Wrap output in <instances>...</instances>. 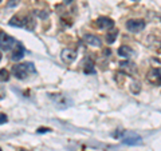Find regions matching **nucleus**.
<instances>
[{"instance_id":"nucleus-1","label":"nucleus","mask_w":161,"mask_h":151,"mask_svg":"<svg viewBox=\"0 0 161 151\" xmlns=\"http://www.w3.org/2000/svg\"><path fill=\"white\" fill-rule=\"evenodd\" d=\"M12 74L14 76L19 79V80H24L27 79L30 75L35 74V66L32 63H20V64H15L12 67Z\"/></svg>"},{"instance_id":"nucleus-2","label":"nucleus","mask_w":161,"mask_h":151,"mask_svg":"<svg viewBox=\"0 0 161 151\" xmlns=\"http://www.w3.org/2000/svg\"><path fill=\"white\" fill-rule=\"evenodd\" d=\"M121 140H122L124 144H128V146H138L142 143L141 135H138L134 131H124L122 135H121Z\"/></svg>"},{"instance_id":"nucleus-3","label":"nucleus","mask_w":161,"mask_h":151,"mask_svg":"<svg viewBox=\"0 0 161 151\" xmlns=\"http://www.w3.org/2000/svg\"><path fill=\"white\" fill-rule=\"evenodd\" d=\"M50 96H51L53 102L57 104V107H59L60 110H66L67 107H70V106L73 104L71 99L63 94H51Z\"/></svg>"},{"instance_id":"nucleus-4","label":"nucleus","mask_w":161,"mask_h":151,"mask_svg":"<svg viewBox=\"0 0 161 151\" xmlns=\"http://www.w3.org/2000/svg\"><path fill=\"white\" fill-rule=\"evenodd\" d=\"M16 46V39L9 36L6 32H0V49L3 51H9Z\"/></svg>"},{"instance_id":"nucleus-5","label":"nucleus","mask_w":161,"mask_h":151,"mask_svg":"<svg viewBox=\"0 0 161 151\" xmlns=\"http://www.w3.org/2000/svg\"><path fill=\"white\" fill-rule=\"evenodd\" d=\"M147 26L144 19H130L126 22V29L133 34H137V32H141L142 29Z\"/></svg>"},{"instance_id":"nucleus-6","label":"nucleus","mask_w":161,"mask_h":151,"mask_svg":"<svg viewBox=\"0 0 161 151\" xmlns=\"http://www.w3.org/2000/svg\"><path fill=\"white\" fill-rule=\"evenodd\" d=\"M95 24L99 29H112L114 27V20L108 16H101L95 20Z\"/></svg>"},{"instance_id":"nucleus-7","label":"nucleus","mask_w":161,"mask_h":151,"mask_svg":"<svg viewBox=\"0 0 161 151\" xmlns=\"http://www.w3.org/2000/svg\"><path fill=\"white\" fill-rule=\"evenodd\" d=\"M60 59L63 60L66 64H71L75 59H77V52L71 48H64L60 52Z\"/></svg>"},{"instance_id":"nucleus-8","label":"nucleus","mask_w":161,"mask_h":151,"mask_svg":"<svg viewBox=\"0 0 161 151\" xmlns=\"http://www.w3.org/2000/svg\"><path fill=\"white\" fill-rule=\"evenodd\" d=\"M160 75H161V71H160V68H152L150 71L148 72V80H149V83H152L153 86H160Z\"/></svg>"},{"instance_id":"nucleus-9","label":"nucleus","mask_w":161,"mask_h":151,"mask_svg":"<svg viewBox=\"0 0 161 151\" xmlns=\"http://www.w3.org/2000/svg\"><path fill=\"white\" fill-rule=\"evenodd\" d=\"M83 40H85V43L89 44V46H92V47H101V46H102L101 39L98 36H95V35H92V34H86V35H85Z\"/></svg>"},{"instance_id":"nucleus-10","label":"nucleus","mask_w":161,"mask_h":151,"mask_svg":"<svg viewBox=\"0 0 161 151\" xmlns=\"http://www.w3.org/2000/svg\"><path fill=\"white\" fill-rule=\"evenodd\" d=\"M117 54L119 55L121 58H125V59H130L132 56H134L136 52L132 47L129 46H121L118 49H117Z\"/></svg>"},{"instance_id":"nucleus-11","label":"nucleus","mask_w":161,"mask_h":151,"mask_svg":"<svg viewBox=\"0 0 161 151\" xmlns=\"http://www.w3.org/2000/svg\"><path fill=\"white\" fill-rule=\"evenodd\" d=\"M24 54H26V49H24V47L20 43H16V46H15V51L12 52L11 59L12 60H20L24 56Z\"/></svg>"},{"instance_id":"nucleus-12","label":"nucleus","mask_w":161,"mask_h":151,"mask_svg":"<svg viewBox=\"0 0 161 151\" xmlns=\"http://www.w3.org/2000/svg\"><path fill=\"white\" fill-rule=\"evenodd\" d=\"M119 67H121V70L126 71V72L130 74V75L136 72V64L132 63L130 60H124V62H121V63H119Z\"/></svg>"},{"instance_id":"nucleus-13","label":"nucleus","mask_w":161,"mask_h":151,"mask_svg":"<svg viewBox=\"0 0 161 151\" xmlns=\"http://www.w3.org/2000/svg\"><path fill=\"white\" fill-rule=\"evenodd\" d=\"M8 23H9V26H12V27H24V18L14 16Z\"/></svg>"},{"instance_id":"nucleus-14","label":"nucleus","mask_w":161,"mask_h":151,"mask_svg":"<svg viewBox=\"0 0 161 151\" xmlns=\"http://www.w3.org/2000/svg\"><path fill=\"white\" fill-rule=\"evenodd\" d=\"M24 27L27 29H34L35 28V19L32 18V15H27L24 18Z\"/></svg>"},{"instance_id":"nucleus-15","label":"nucleus","mask_w":161,"mask_h":151,"mask_svg":"<svg viewBox=\"0 0 161 151\" xmlns=\"http://www.w3.org/2000/svg\"><path fill=\"white\" fill-rule=\"evenodd\" d=\"M117 35H118V31L117 29H113V31H110L106 34V43L108 44H113L115 42V39H117Z\"/></svg>"},{"instance_id":"nucleus-16","label":"nucleus","mask_w":161,"mask_h":151,"mask_svg":"<svg viewBox=\"0 0 161 151\" xmlns=\"http://www.w3.org/2000/svg\"><path fill=\"white\" fill-rule=\"evenodd\" d=\"M9 80V72L8 70L2 68L0 70V82H8Z\"/></svg>"},{"instance_id":"nucleus-17","label":"nucleus","mask_w":161,"mask_h":151,"mask_svg":"<svg viewBox=\"0 0 161 151\" xmlns=\"http://www.w3.org/2000/svg\"><path fill=\"white\" fill-rule=\"evenodd\" d=\"M130 91L133 94H138L141 91V84L137 82V80H134V82L130 83Z\"/></svg>"},{"instance_id":"nucleus-18","label":"nucleus","mask_w":161,"mask_h":151,"mask_svg":"<svg viewBox=\"0 0 161 151\" xmlns=\"http://www.w3.org/2000/svg\"><path fill=\"white\" fill-rule=\"evenodd\" d=\"M35 13H36L39 18L46 19V18H48V13H50V12H47V11H35Z\"/></svg>"},{"instance_id":"nucleus-19","label":"nucleus","mask_w":161,"mask_h":151,"mask_svg":"<svg viewBox=\"0 0 161 151\" xmlns=\"http://www.w3.org/2000/svg\"><path fill=\"white\" fill-rule=\"evenodd\" d=\"M18 4H19V0H8V3H7V7H8V8H11V7L18 6Z\"/></svg>"},{"instance_id":"nucleus-20","label":"nucleus","mask_w":161,"mask_h":151,"mask_svg":"<svg viewBox=\"0 0 161 151\" xmlns=\"http://www.w3.org/2000/svg\"><path fill=\"white\" fill-rule=\"evenodd\" d=\"M4 123H7V115L0 112V124H4Z\"/></svg>"},{"instance_id":"nucleus-21","label":"nucleus","mask_w":161,"mask_h":151,"mask_svg":"<svg viewBox=\"0 0 161 151\" xmlns=\"http://www.w3.org/2000/svg\"><path fill=\"white\" fill-rule=\"evenodd\" d=\"M50 131H51V128H47V127H40V128H38V133H39V134L50 133Z\"/></svg>"},{"instance_id":"nucleus-22","label":"nucleus","mask_w":161,"mask_h":151,"mask_svg":"<svg viewBox=\"0 0 161 151\" xmlns=\"http://www.w3.org/2000/svg\"><path fill=\"white\" fill-rule=\"evenodd\" d=\"M63 2L66 3V4H69V3H71V0H63Z\"/></svg>"},{"instance_id":"nucleus-23","label":"nucleus","mask_w":161,"mask_h":151,"mask_svg":"<svg viewBox=\"0 0 161 151\" xmlns=\"http://www.w3.org/2000/svg\"><path fill=\"white\" fill-rule=\"evenodd\" d=\"M132 2H140V0H132Z\"/></svg>"},{"instance_id":"nucleus-24","label":"nucleus","mask_w":161,"mask_h":151,"mask_svg":"<svg viewBox=\"0 0 161 151\" xmlns=\"http://www.w3.org/2000/svg\"><path fill=\"white\" fill-rule=\"evenodd\" d=\"M0 60H2V52H0Z\"/></svg>"},{"instance_id":"nucleus-25","label":"nucleus","mask_w":161,"mask_h":151,"mask_svg":"<svg viewBox=\"0 0 161 151\" xmlns=\"http://www.w3.org/2000/svg\"><path fill=\"white\" fill-rule=\"evenodd\" d=\"M0 151H2V148H0Z\"/></svg>"},{"instance_id":"nucleus-26","label":"nucleus","mask_w":161,"mask_h":151,"mask_svg":"<svg viewBox=\"0 0 161 151\" xmlns=\"http://www.w3.org/2000/svg\"><path fill=\"white\" fill-rule=\"evenodd\" d=\"M0 2H2V0H0Z\"/></svg>"}]
</instances>
